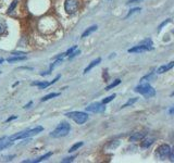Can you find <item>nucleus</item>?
<instances>
[{"label":"nucleus","mask_w":174,"mask_h":163,"mask_svg":"<svg viewBox=\"0 0 174 163\" xmlns=\"http://www.w3.org/2000/svg\"><path fill=\"white\" fill-rule=\"evenodd\" d=\"M43 130H44L43 126H36V127L32 128V130H24V132L18 133V134L13 135V136H10V138L12 139L13 141L18 140V139H24V138H27V137H31V136H34V135L39 134Z\"/></svg>","instance_id":"1"},{"label":"nucleus","mask_w":174,"mask_h":163,"mask_svg":"<svg viewBox=\"0 0 174 163\" xmlns=\"http://www.w3.org/2000/svg\"><path fill=\"white\" fill-rule=\"evenodd\" d=\"M70 130H71L70 124L66 122H62L57 126L56 130H52V132L50 133V136L54 137V138H61V137L66 136V135L70 133Z\"/></svg>","instance_id":"2"},{"label":"nucleus","mask_w":174,"mask_h":163,"mask_svg":"<svg viewBox=\"0 0 174 163\" xmlns=\"http://www.w3.org/2000/svg\"><path fill=\"white\" fill-rule=\"evenodd\" d=\"M135 93H139L145 98H151L156 95V90L149 84H141L134 89Z\"/></svg>","instance_id":"3"},{"label":"nucleus","mask_w":174,"mask_h":163,"mask_svg":"<svg viewBox=\"0 0 174 163\" xmlns=\"http://www.w3.org/2000/svg\"><path fill=\"white\" fill-rule=\"evenodd\" d=\"M68 118L72 119L75 123L77 124H84L88 120V115L85 113V112H82V111H73V112H69V113L65 114Z\"/></svg>","instance_id":"4"},{"label":"nucleus","mask_w":174,"mask_h":163,"mask_svg":"<svg viewBox=\"0 0 174 163\" xmlns=\"http://www.w3.org/2000/svg\"><path fill=\"white\" fill-rule=\"evenodd\" d=\"M79 6V0H65L64 2V10L69 14H73L77 11Z\"/></svg>","instance_id":"5"},{"label":"nucleus","mask_w":174,"mask_h":163,"mask_svg":"<svg viewBox=\"0 0 174 163\" xmlns=\"http://www.w3.org/2000/svg\"><path fill=\"white\" fill-rule=\"evenodd\" d=\"M170 150H171L170 146H169V145L163 144V145H161V146H159L157 148V151H156V155H157L159 159L164 160L169 155V152H170Z\"/></svg>","instance_id":"6"},{"label":"nucleus","mask_w":174,"mask_h":163,"mask_svg":"<svg viewBox=\"0 0 174 163\" xmlns=\"http://www.w3.org/2000/svg\"><path fill=\"white\" fill-rule=\"evenodd\" d=\"M106 110V107L102 102H96L91 103L90 105L86 107V111L88 112H94V113H101Z\"/></svg>","instance_id":"7"},{"label":"nucleus","mask_w":174,"mask_h":163,"mask_svg":"<svg viewBox=\"0 0 174 163\" xmlns=\"http://www.w3.org/2000/svg\"><path fill=\"white\" fill-rule=\"evenodd\" d=\"M149 50H152L151 45L141 43V45H138V46H135L134 48H130L129 52L130 53H134V52H145V51H149Z\"/></svg>","instance_id":"8"},{"label":"nucleus","mask_w":174,"mask_h":163,"mask_svg":"<svg viewBox=\"0 0 174 163\" xmlns=\"http://www.w3.org/2000/svg\"><path fill=\"white\" fill-rule=\"evenodd\" d=\"M13 143H14V141H13L10 137H8V136L2 137V138H0V150H3V149H6V148H9V147L12 146Z\"/></svg>","instance_id":"9"},{"label":"nucleus","mask_w":174,"mask_h":163,"mask_svg":"<svg viewBox=\"0 0 174 163\" xmlns=\"http://www.w3.org/2000/svg\"><path fill=\"white\" fill-rule=\"evenodd\" d=\"M174 66V62H170L169 64H166V65H162V66H160L159 69L157 70V73L158 74H162V73H166V72H168L169 70H171Z\"/></svg>","instance_id":"10"},{"label":"nucleus","mask_w":174,"mask_h":163,"mask_svg":"<svg viewBox=\"0 0 174 163\" xmlns=\"http://www.w3.org/2000/svg\"><path fill=\"white\" fill-rule=\"evenodd\" d=\"M100 62H101V58H97V59H96V60L91 61L90 63H89V65L87 66V68L85 69V70H84V74H86V73H88L89 71L91 70V69L95 68L96 65H98V64H99Z\"/></svg>","instance_id":"11"},{"label":"nucleus","mask_w":174,"mask_h":163,"mask_svg":"<svg viewBox=\"0 0 174 163\" xmlns=\"http://www.w3.org/2000/svg\"><path fill=\"white\" fill-rule=\"evenodd\" d=\"M145 136H146V133H144V132H141V133H135L134 135H132V136L130 137V141L141 140V139H143Z\"/></svg>","instance_id":"12"},{"label":"nucleus","mask_w":174,"mask_h":163,"mask_svg":"<svg viewBox=\"0 0 174 163\" xmlns=\"http://www.w3.org/2000/svg\"><path fill=\"white\" fill-rule=\"evenodd\" d=\"M97 28H98L97 25H93V26H90L89 28H87L86 31L82 34V38H85V37H87V36H89L91 33H94L95 31H97Z\"/></svg>","instance_id":"13"},{"label":"nucleus","mask_w":174,"mask_h":163,"mask_svg":"<svg viewBox=\"0 0 174 163\" xmlns=\"http://www.w3.org/2000/svg\"><path fill=\"white\" fill-rule=\"evenodd\" d=\"M32 86H37L39 89H45L46 87H48L49 85H51L50 83L47 82H35V83H32Z\"/></svg>","instance_id":"14"},{"label":"nucleus","mask_w":174,"mask_h":163,"mask_svg":"<svg viewBox=\"0 0 174 163\" xmlns=\"http://www.w3.org/2000/svg\"><path fill=\"white\" fill-rule=\"evenodd\" d=\"M153 141H155V138L144 139V140L141 141V147H143V148H148V147H150L153 144Z\"/></svg>","instance_id":"15"},{"label":"nucleus","mask_w":174,"mask_h":163,"mask_svg":"<svg viewBox=\"0 0 174 163\" xmlns=\"http://www.w3.org/2000/svg\"><path fill=\"white\" fill-rule=\"evenodd\" d=\"M52 155V152H47L46 155H42V157H39L38 159H36V160H33V161H28V162H34V163H38V162H42L44 161V160H46V159H48V158H50Z\"/></svg>","instance_id":"16"},{"label":"nucleus","mask_w":174,"mask_h":163,"mask_svg":"<svg viewBox=\"0 0 174 163\" xmlns=\"http://www.w3.org/2000/svg\"><path fill=\"white\" fill-rule=\"evenodd\" d=\"M26 59V57L25 56H17V57H13V58H8V61L9 63H11V62H17V61H23Z\"/></svg>","instance_id":"17"},{"label":"nucleus","mask_w":174,"mask_h":163,"mask_svg":"<svg viewBox=\"0 0 174 163\" xmlns=\"http://www.w3.org/2000/svg\"><path fill=\"white\" fill-rule=\"evenodd\" d=\"M59 95H60V94H59V93H52V94H49V95H47V96H45V97H43L40 101H43V102H44V101H47V100L51 99V98L58 97Z\"/></svg>","instance_id":"18"},{"label":"nucleus","mask_w":174,"mask_h":163,"mask_svg":"<svg viewBox=\"0 0 174 163\" xmlns=\"http://www.w3.org/2000/svg\"><path fill=\"white\" fill-rule=\"evenodd\" d=\"M121 83V79H115V81H114L113 83H111V84L110 85H108V86L106 87V90H110V89H112V88H114V87L115 86H118L119 84H120Z\"/></svg>","instance_id":"19"},{"label":"nucleus","mask_w":174,"mask_h":163,"mask_svg":"<svg viewBox=\"0 0 174 163\" xmlns=\"http://www.w3.org/2000/svg\"><path fill=\"white\" fill-rule=\"evenodd\" d=\"M82 146H83V143H82V141H79V143L74 144V145H73V146L70 148V150H69V152H73V151H75V150H77V149H79V148H81Z\"/></svg>","instance_id":"20"},{"label":"nucleus","mask_w":174,"mask_h":163,"mask_svg":"<svg viewBox=\"0 0 174 163\" xmlns=\"http://www.w3.org/2000/svg\"><path fill=\"white\" fill-rule=\"evenodd\" d=\"M6 28H7V24H6V22H4V21L2 20V19H0V35L4 33V31H6Z\"/></svg>","instance_id":"21"},{"label":"nucleus","mask_w":174,"mask_h":163,"mask_svg":"<svg viewBox=\"0 0 174 163\" xmlns=\"http://www.w3.org/2000/svg\"><path fill=\"white\" fill-rule=\"evenodd\" d=\"M155 79V73H149L148 75L144 76L143 79H141V82L144 83V82H146V81H150V79Z\"/></svg>","instance_id":"22"},{"label":"nucleus","mask_w":174,"mask_h":163,"mask_svg":"<svg viewBox=\"0 0 174 163\" xmlns=\"http://www.w3.org/2000/svg\"><path fill=\"white\" fill-rule=\"evenodd\" d=\"M17 4H18V0H13L12 3H11V4H10V7H9V8H8V11H7V12H8V14H9V13H11L13 10H14L15 7H17Z\"/></svg>","instance_id":"23"},{"label":"nucleus","mask_w":174,"mask_h":163,"mask_svg":"<svg viewBox=\"0 0 174 163\" xmlns=\"http://www.w3.org/2000/svg\"><path fill=\"white\" fill-rule=\"evenodd\" d=\"M136 101H137V98H132V99H130L126 103H124V104H123L121 108H122V109H123V108H126V107H129V105L134 104V103L136 102Z\"/></svg>","instance_id":"24"},{"label":"nucleus","mask_w":174,"mask_h":163,"mask_svg":"<svg viewBox=\"0 0 174 163\" xmlns=\"http://www.w3.org/2000/svg\"><path fill=\"white\" fill-rule=\"evenodd\" d=\"M115 96H116L115 94H113V95H111V96H109V97L105 98V99L102 100V103H104V104H106V103H109L110 101H112V100L115 98Z\"/></svg>","instance_id":"25"},{"label":"nucleus","mask_w":174,"mask_h":163,"mask_svg":"<svg viewBox=\"0 0 174 163\" xmlns=\"http://www.w3.org/2000/svg\"><path fill=\"white\" fill-rule=\"evenodd\" d=\"M139 11H141V8H134V9H132V10H130V12L127 13V15H126V17H125V19H127V18H130V15L134 14V13L139 12Z\"/></svg>","instance_id":"26"},{"label":"nucleus","mask_w":174,"mask_h":163,"mask_svg":"<svg viewBox=\"0 0 174 163\" xmlns=\"http://www.w3.org/2000/svg\"><path fill=\"white\" fill-rule=\"evenodd\" d=\"M75 49H76V46H73L72 48H70V49H69L68 51H66V52H64V57H65V56H70V54L72 53V52L74 51Z\"/></svg>","instance_id":"27"},{"label":"nucleus","mask_w":174,"mask_h":163,"mask_svg":"<svg viewBox=\"0 0 174 163\" xmlns=\"http://www.w3.org/2000/svg\"><path fill=\"white\" fill-rule=\"evenodd\" d=\"M170 22H171V19H168L166 21H164V22L162 23V24H160V25H159V27H158V31H161V28H162V27H163L164 25H166V24H168V23H170Z\"/></svg>","instance_id":"28"},{"label":"nucleus","mask_w":174,"mask_h":163,"mask_svg":"<svg viewBox=\"0 0 174 163\" xmlns=\"http://www.w3.org/2000/svg\"><path fill=\"white\" fill-rule=\"evenodd\" d=\"M79 53H81V50H76V51H73L72 53L70 54V59L74 58V57H76L77 54H79Z\"/></svg>","instance_id":"29"},{"label":"nucleus","mask_w":174,"mask_h":163,"mask_svg":"<svg viewBox=\"0 0 174 163\" xmlns=\"http://www.w3.org/2000/svg\"><path fill=\"white\" fill-rule=\"evenodd\" d=\"M74 159H75V155H73V157L65 158V159H63V160H62V162H63V163H65V162H72Z\"/></svg>","instance_id":"30"},{"label":"nucleus","mask_w":174,"mask_h":163,"mask_svg":"<svg viewBox=\"0 0 174 163\" xmlns=\"http://www.w3.org/2000/svg\"><path fill=\"white\" fill-rule=\"evenodd\" d=\"M17 118H18L17 115L10 116V118H9V119H7V120H6V122H11V121H12V120H15V119H17Z\"/></svg>","instance_id":"31"},{"label":"nucleus","mask_w":174,"mask_h":163,"mask_svg":"<svg viewBox=\"0 0 174 163\" xmlns=\"http://www.w3.org/2000/svg\"><path fill=\"white\" fill-rule=\"evenodd\" d=\"M141 1V0H130L129 2H127V4H132V3H136V2H139Z\"/></svg>","instance_id":"32"},{"label":"nucleus","mask_w":174,"mask_h":163,"mask_svg":"<svg viewBox=\"0 0 174 163\" xmlns=\"http://www.w3.org/2000/svg\"><path fill=\"white\" fill-rule=\"evenodd\" d=\"M13 56H22V54H25L24 52H13Z\"/></svg>","instance_id":"33"},{"label":"nucleus","mask_w":174,"mask_h":163,"mask_svg":"<svg viewBox=\"0 0 174 163\" xmlns=\"http://www.w3.org/2000/svg\"><path fill=\"white\" fill-rule=\"evenodd\" d=\"M32 104H33V102H32V101H29L28 103H27V104H25V105H24V109H27V108H29Z\"/></svg>","instance_id":"34"},{"label":"nucleus","mask_w":174,"mask_h":163,"mask_svg":"<svg viewBox=\"0 0 174 163\" xmlns=\"http://www.w3.org/2000/svg\"><path fill=\"white\" fill-rule=\"evenodd\" d=\"M170 114H173V108H172V109L170 110Z\"/></svg>","instance_id":"35"}]
</instances>
